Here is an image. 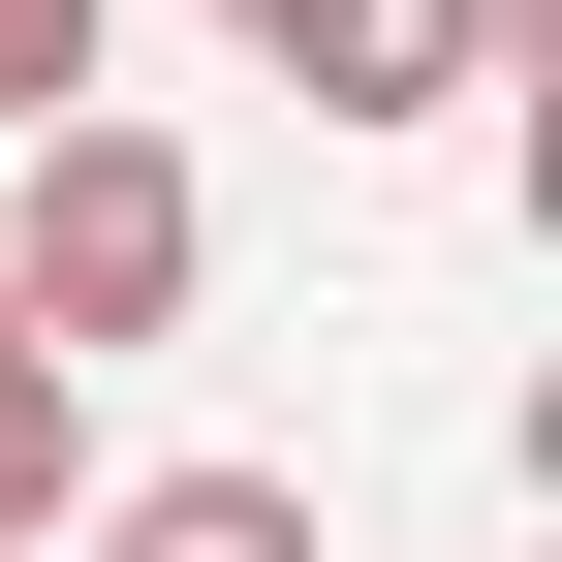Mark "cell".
I'll list each match as a JSON object with an SVG mask.
<instances>
[{"instance_id": "obj_2", "label": "cell", "mask_w": 562, "mask_h": 562, "mask_svg": "<svg viewBox=\"0 0 562 562\" xmlns=\"http://www.w3.org/2000/svg\"><path fill=\"white\" fill-rule=\"evenodd\" d=\"M250 63H281L313 125H438L469 63H501V0H250Z\"/></svg>"}, {"instance_id": "obj_6", "label": "cell", "mask_w": 562, "mask_h": 562, "mask_svg": "<svg viewBox=\"0 0 562 562\" xmlns=\"http://www.w3.org/2000/svg\"><path fill=\"white\" fill-rule=\"evenodd\" d=\"M220 32H250V0H220Z\"/></svg>"}, {"instance_id": "obj_3", "label": "cell", "mask_w": 562, "mask_h": 562, "mask_svg": "<svg viewBox=\"0 0 562 562\" xmlns=\"http://www.w3.org/2000/svg\"><path fill=\"white\" fill-rule=\"evenodd\" d=\"M63 562H313V469H94Z\"/></svg>"}, {"instance_id": "obj_5", "label": "cell", "mask_w": 562, "mask_h": 562, "mask_svg": "<svg viewBox=\"0 0 562 562\" xmlns=\"http://www.w3.org/2000/svg\"><path fill=\"white\" fill-rule=\"evenodd\" d=\"M94 63H125V0H0V125H63Z\"/></svg>"}, {"instance_id": "obj_1", "label": "cell", "mask_w": 562, "mask_h": 562, "mask_svg": "<svg viewBox=\"0 0 562 562\" xmlns=\"http://www.w3.org/2000/svg\"><path fill=\"white\" fill-rule=\"evenodd\" d=\"M188 281H220V188H188V125H125V94L0 125V313H32L63 375H125V344H188Z\"/></svg>"}, {"instance_id": "obj_4", "label": "cell", "mask_w": 562, "mask_h": 562, "mask_svg": "<svg viewBox=\"0 0 562 562\" xmlns=\"http://www.w3.org/2000/svg\"><path fill=\"white\" fill-rule=\"evenodd\" d=\"M63 501H94V375L0 313V562H63Z\"/></svg>"}]
</instances>
